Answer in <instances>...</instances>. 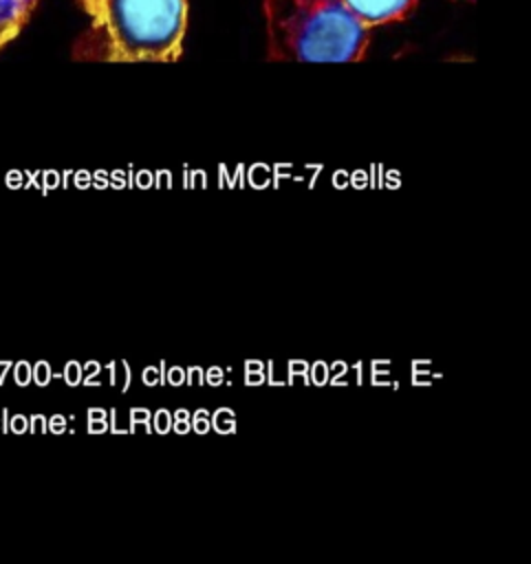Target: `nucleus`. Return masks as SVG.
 I'll use <instances>...</instances> for the list:
<instances>
[{
    "label": "nucleus",
    "mask_w": 531,
    "mask_h": 564,
    "mask_svg": "<svg viewBox=\"0 0 531 564\" xmlns=\"http://www.w3.org/2000/svg\"><path fill=\"white\" fill-rule=\"evenodd\" d=\"M344 4L366 26H379L386 22L403 20L414 9L416 0H344Z\"/></svg>",
    "instance_id": "nucleus-3"
},
{
    "label": "nucleus",
    "mask_w": 531,
    "mask_h": 564,
    "mask_svg": "<svg viewBox=\"0 0 531 564\" xmlns=\"http://www.w3.org/2000/svg\"><path fill=\"white\" fill-rule=\"evenodd\" d=\"M90 18L73 57L82 62H176L187 0H77Z\"/></svg>",
    "instance_id": "nucleus-1"
},
{
    "label": "nucleus",
    "mask_w": 531,
    "mask_h": 564,
    "mask_svg": "<svg viewBox=\"0 0 531 564\" xmlns=\"http://www.w3.org/2000/svg\"><path fill=\"white\" fill-rule=\"evenodd\" d=\"M267 55L273 62H359L370 42L344 0H264Z\"/></svg>",
    "instance_id": "nucleus-2"
},
{
    "label": "nucleus",
    "mask_w": 531,
    "mask_h": 564,
    "mask_svg": "<svg viewBox=\"0 0 531 564\" xmlns=\"http://www.w3.org/2000/svg\"><path fill=\"white\" fill-rule=\"evenodd\" d=\"M37 0H0V51L26 24Z\"/></svg>",
    "instance_id": "nucleus-4"
}]
</instances>
